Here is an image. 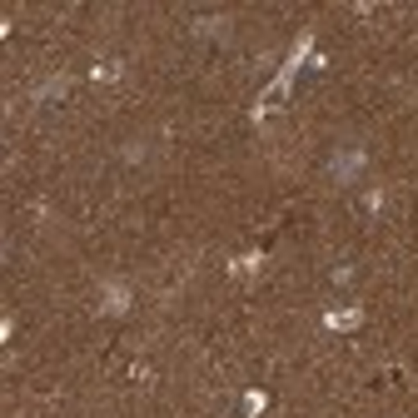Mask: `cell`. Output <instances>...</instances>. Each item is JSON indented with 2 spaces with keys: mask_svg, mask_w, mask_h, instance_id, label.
<instances>
[{
  "mask_svg": "<svg viewBox=\"0 0 418 418\" xmlns=\"http://www.w3.org/2000/svg\"><path fill=\"white\" fill-rule=\"evenodd\" d=\"M358 165H364V155H358V149H353V155H339V160H334V174H339V179H353Z\"/></svg>",
  "mask_w": 418,
  "mask_h": 418,
  "instance_id": "obj_2",
  "label": "cell"
},
{
  "mask_svg": "<svg viewBox=\"0 0 418 418\" xmlns=\"http://www.w3.org/2000/svg\"><path fill=\"white\" fill-rule=\"evenodd\" d=\"M105 309H110V314H125V309H130V294L119 289V284H110V289H105Z\"/></svg>",
  "mask_w": 418,
  "mask_h": 418,
  "instance_id": "obj_1",
  "label": "cell"
}]
</instances>
